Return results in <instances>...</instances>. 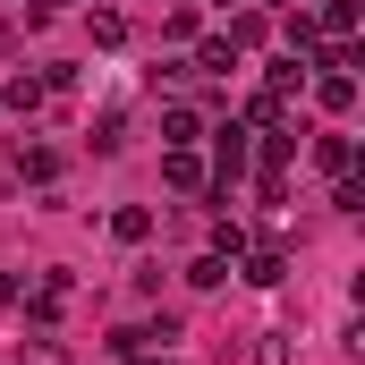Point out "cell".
<instances>
[{
    "label": "cell",
    "mask_w": 365,
    "mask_h": 365,
    "mask_svg": "<svg viewBox=\"0 0 365 365\" xmlns=\"http://www.w3.org/2000/svg\"><path fill=\"white\" fill-rule=\"evenodd\" d=\"M17 357L26 365H68V349H60V340H34V349H17Z\"/></svg>",
    "instance_id": "obj_1"
}]
</instances>
